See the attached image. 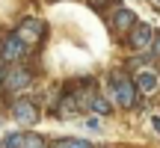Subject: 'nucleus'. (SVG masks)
I'll use <instances>...</instances> for the list:
<instances>
[{
    "mask_svg": "<svg viewBox=\"0 0 160 148\" xmlns=\"http://www.w3.org/2000/svg\"><path fill=\"white\" fill-rule=\"evenodd\" d=\"M113 89H116V98H119L122 107L131 110L133 104H137V83L128 80L125 74H113Z\"/></svg>",
    "mask_w": 160,
    "mask_h": 148,
    "instance_id": "f257e3e1",
    "label": "nucleus"
},
{
    "mask_svg": "<svg viewBox=\"0 0 160 148\" xmlns=\"http://www.w3.org/2000/svg\"><path fill=\"white\" fill-rule=\"evenodd\" d=\"M42 21L39 18H24L21 24H18V30H15V36L24 42V45H36V42L42 39Z\"/></svg>",
    "mask_w": 160,
    "mask_h": 148,
    "instance_id": "f03ea898",
    "label": "nucleus"
},
{
    "mask_svg": "<svg viewBox=\"0 0 160 148\" xmlns=\"http://www.w3.org/2000/svg\"><path fill=\"white\" fill-rule=\"evenodd\" d=\"M30 83H33V74H30L27 68H9L6 71V89L21 92V89H27Z\"/></svg>",
    "mask_w": 160,
    "mask_h": 148,
    "instance_id": "7ed1b4c3",
    "label": "nucleus"
},
{
    "mask_svg": "<svg viewBox=\"0 0 160 148\" xmlns=\"http://www.w3.org/2000/svg\"><path fill=\"white\" fill-rule=\"evenodd\" d=\"M12 113H15V119L21 121V125H33L36 119H39V110H36V104L33 101H15L12 104Z\"/></svg>",
    "mask_w": 160,
    "mask_h": 148,
    "instance_id": "20e7f679",
    "label": "nucleus"
},
{
    "mask_svg": "<svg viewBox=\"0 0 160 148\" xmlns=\"http://www.w3.org/2000/svg\"><path fill=\"white\" fill-rule=\"evenodd\" d=\"M6 148H48V142L36 133H15V136H9Z\"/></svg>",
    "mask_w": 160,
    "mask_h": 148,
    "instance_id": "39448f33",
    "label": "nucleus"
},
{
    "mask_svg": "<svg viewBox=\"0 0 160 148\" xmlns=\"http://www.w3.org/2000/svg\"><path fill=\"white\" fill-rule=\"evenodd\" d=\"M154 45V36H151V27L148 24H137L131 33V47H137V51H142V47H151Z\"/></svg>",
    "mask_w": 160,
    "mask_h": 148,
    "instance_id": "423d86ee",
    "label": "nucleus"
},
{
    "mask_svg": "<svg viewBox=\"0 0 160 148\" xmlns=\"http://www.w3.org/2000/svg\"><path fill=\"white\" fill-rule=\"evenodd\" d=\"M24 53H27V45H24L18 36H9V39L3 42V59L15 62V59H24Z\"/></svg>",
    "mask_w": 160,
    "mask_h": 148,
    "instance_id": "0eeeda50",
    "label": "nucleus"
},
{
    "mask_svg": "<svg viewBox=\"0 0 160 148\" xmlns=\"http://www.w3.org/2000/svg\"><path fill=\"white\" fill-rule=\"evenodd\" d=\"M133 83H137L139 92H154V86H157V71H151V68H139L137 77H133Z\"/></svg>",
    "mask_w": 160,
    "mask_h": 148,
    "instance_id": "6e6552de",
    "label": "nucleus"
},
{
    "mask_svg": "<svg viewBox=\"0 0 160 148\" xmlns=\"http://www.w3.org/2000/svg\"><path fill=\"white\" fill-rule=\"evenodd\" d=\"M113 27L119 30V33H128L131 27H137V24H133V12L125 9V6H119V9L113 12Z\"/></svg>",
    "mask_w": 160,
    "mask_h": 148,
    "instance_id": "1a4fd4ad",
    "label": "nucleus"
},
{
    "mask_svg": "<svg viewBox=\"0 0 160 148\" xmlns=\"http://www.w3.org/2000/svg\"><path fill=\"white\" fill-rule=\"evenodd\" d=\"M53 148H92V145L83 139H59V142H53Z\"/></svg>",
    "mask_w": 160,
    "mask_h": 148,
    "instance_id": "9d476101",
    "label": "nucleus"
},
{
    "mask_svg": "<svg viewBox=\"0 0 160 148\" xmlns=\"http://www.w3.org/2000/svg\"><path fill=\"white\" fill-rule=\"evenodd\" d=\"M92 110H95V113H110V101H104V98H92Z\"/></svg>",
    "mask_w": 160,
    "mask_h": 148,
    "instance_id": "9b49d317",
    "label": "nucleus"
},
{
    "mask_svg": "<svg viewBox=\"0 0 160 148\" xmlns=\"http://www.w3.org/2000/svg\"><path fill=\"white\" fill-rule=\"evenodd\" d=\"M151 51H154V57H160V33H157V39H154V45H151Z\"/></svg>",
    "mask_w": 160,
    "mask_h": 148,
    "instance_id": "f8f14e48",
    "label": "nucleus"
},
{
    "mask_svg": "<svg viewBox=\"0 0 160 148\" xmlns=\"http://www.w3.org/2000/svg\"><path fill=\"white\" fill-rule=\"evenodd\" d=\"M89 3H92V6H101V3H104V0H89Z\"/></svg>",
    "mask_w": 160,
    "mask_h": 148,
    "instance_id": "ddd939ff",
    "label": "nucleus"
},
{
    "mask_svg": "<svg viewBox=\"0 0 160 148\" xmlns=\"http://www.w3.org/2000/svg\"><path fill=\"white\" fill-rule=\"evenodd\" d=\"M154 127H157V131H160V119H154Z\"/></svg>",
    "mask_w": 160,
    "mask_h": 148,
    "instance_id": "4468645a",
    "label": "nucleus"
}]
</instances>
